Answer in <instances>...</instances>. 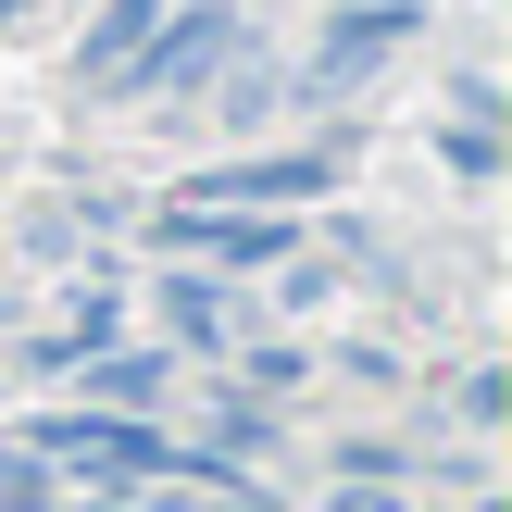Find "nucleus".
Instances as JSON below:
<instances>
[{
  "label": "nucleus",
  "mask_w": 512,
  "mask_h": 512,
  "mask_svg": "<svg viewBox=\"0 0 512 512\" xmlns=\"http://www.w3.org/2000/svg\"><path fill=\"white\" fill-rule=\"evenodd\" d=\"M38 450L75 463V475H100V488H113V475H175V463H200V450H175L150 413H100V400H88V413H50Z\"/></svg>",
  "instance_id": "obj_1"
},
{
  "label": "nucleus",
  "mask_w": 512,
  "mask_h": 512,
  "mask_svg": "<svg viewBox=\"0 0 512 512\" xmlns=\"http://www.w3.org/2000/svg\"><path fill=\"white\" fill-rule=\"evenodd\" d=\"M225 50H238V13H225V0H213V13H163L138 50H125L113 88H188V75H200V63H225Z\"/></svg>",
  "instance_id": "obj_2"
},
{
  "label": "nucleus",
  "mask_w": 512,
  "mask_h": 512,
  "mask_svg": "<svg viewBox=\"0 0 512 512\" xmlns=\"http://www.w3.org/2000/svg\"><path fill=\"white\" fill-rule=\"evenodd\" d=\"M338 188V150H263V163H225L175 200H238V213H288V200H325Z\"/></svg>",
  "instance_id": "obj_3"
},
{
  "label": "nucleus",
  "mask_w": 512,
  "mask_h": 512,
  "mask_svg": "<svg viewBox=\"0 0 512 512\" xmlns=\"http://www.w3.org/2000/svg\"><path fill=\"white\" fill-rule=\"evenodd\" d=\"M388 38H413V13H350L338 38H325L313 63H300V100H338V88H363V75H375V50H388Z\"/></svg>",
  "instance_id": "obj_4"
},
{
  "label": "nucleus",
  "mask_w": 512,
  "mask_h": 512,
  "mask_svg": "<svg viewBox=\"0 0 512 512\" xmlns=\"http://www.w3.org/2000/svg\"><path fill=\"white\" fill-rule=\"evenodd\" d=\"M163 350H75V388L100 400V413H150V400H163Z\"/></svg>",
  "instance_id": "obj_5"
},
{
  "label": "nucleus",
  "mask_w": 512,
  "mask_h": 512,
  "mask_svg": "<svg viewBox=\"0 0 512 512\" xmlns=\"http://www.w3.org/2000/svg\"><path fill=\"white\" fill-rule=\"evenodd\" d=\"M150 512H263L238 488V475L213 463V450H200V463H175V475H150Z\"/></svg>",
  "instance_id": "obj_6"
},
{
  "label": "nucleus",
  "mask_w": 512,
  "mask_h": 512,
  "mask_svg": "<svg viewBox=\"0 0 512 512\" xmlns=\"http://www.w3.org/2000/svg\"><path fill=\"white\" fill-rule=\"evenodd\" d=\"M163 313H175V338H238V300H225V288H200V275H175V288H163Z\"/></svg>",
  "instance_id": "obj_7"
},
{
  "label": "nucleus",
  "mask_w": 512,
  "mask_h": 512,
  "mask_svg": "<svg viewBox=\"0 0 512 512\" xmlns=\"http://www.w3.org/2000/svg\"><path fill=\"white\" fill-rule=\"evenodd\" d=\"M338 512H438V500H413V488H388V475H350Z\"/></svg>",
  "instance_id": "obj_8"
},
{
  "label": "nucleus",
  "mask_w": 512,
  "mask_h": 512,
  "mask_svg": "<svg viewBox=\"0 0 512 512\" xmlns=\"http://www.w3.org/2000/svg\"><path fill=\"white\" fill-rule=\"evenodd\" d=\"M25 13H38V0H0V25H25Z\"/></svg>",
  "instance_id": "obj_9"
}]
</instances>
